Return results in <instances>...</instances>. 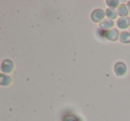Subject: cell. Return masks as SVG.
I'll return each instance as SVG.
<instances>
[{"label":"cell","mask_w":130,"mask_h":121,"mask_svg":"<svg viewBox=\"0 0 130 121\" xmlns=\"http://www.w3.org/2000/svg\"><path fill=\"white\" fill-rule=\"evenodd\" d=\"M127 6H128V10H129V11H130V1H129V2H128Z\"/></svg>","instance_id":"obj_13"},{"label":"cell","mask_w":130,"mask_h":121,"mask_svg":"<svg viewBox=\"0 0 130 121\" xmlns=\"http://www.w3.org/2000/svg\"><path fill=\"white\" fill-rule=\"evenodd\" d=\"M118 14H119L120 16H126L128 14V9L126 8V5H120L118 8Z\"/></svg>","instance_id":"obj_8"},{"label":"cell","mask_w":130,"mask_h":121,"mask_svg":"<svg viewBox=\"0 0 130 121\" xmlns=\"http://www.w3.org/2000/svg\"><path fill=\"white\" fill-rule=\"evenodd\" d=\"M119 40H120V42L125 44L130 43V33L126 32V31L122 32L119 36Z\"/></svg>","instance_id":"obj_6"},{"label":"cell","mask_w":130,"mask_h":121,"mask_svg":"<svg viewBox=\"0 0 130 121\" xmlns=\"http://www.w3.org/2000/svg\"><path fill=\"white\" fill-rule=\"evenodd\" d=\"M114 25V22L112 20H103V22L100 23V26H101L102 29H108L110 28H111L112 26Z\"/></svg>","instance_id":"obj_7"},{"label":"cell","mask_w":130,"mask_h":121,"mask_svg":"<svg viewBox=\"0 0 130 121\" xmlns=\"http://www.w3.org/2000/svg\"><path fill=\"white\" fill-rule=\"evenodd\" d=\"M0 83L2 85H8L11 83V78L4 74L0 75Z\"/></svg>","instance_id":"obj_9"},{"label":"cell","mask_w":130,"mask_h":121,"mask_svg":"<svg viewBox=\"0 0 130 121\" xmlns=\"http://www.w3.org/2000/svg\"><path fill=\"white\" fill-rule=\"evenodd\" d=\"M104 12L102 9H96L94 10V12L91 14V18H92V21H94V22H99L100 21H102L103 18H104Z\"/></svg>","instance_id":"obj_3"},{"label":"cell","mask_w":130,"mask_h":121,"mask_svg":"<svg viewBox=\"0 0 130 121\" xmlns=\"http://www.w3.org/2000/svg\"><path fill=\"white\" fill-rule=\"evenodd\" d=\"M114 71H115L116 75L117 76H123L125 75L126 71V66L124 62H117L115 64V67H114Z\"/></svg>","instance_id":"obj_1"},{"label":"cell","mask_w":130,"mask_h":121,"mask_svg":"<svg viewBox=\"0 0 130 121\" xmlns=\"http://www.w3.org/2000/svg\"><path fill=\"white\" fill-rule=\"evenodd\" d=\"M13 69V62L11 60H5L1 64V71L5 73H10Z\"/></svg>","instance_id":"obj_2"},{"label":"cell","mask_w":130,"mask_h":121,"mask_svg":"<svg viewBox=\"0 0 130 121\" xmlns=\"http://www.w3.org/2000/svg\"><path fill=\"white\" fill-rule=\"evenodd\" d=\"M118 37H119V32L115 29L106 31V34H105V38H107L110 41H115L118 38Z\"/></svg>","instance_id":"obj_4"},{"label":"cell","mask_w":130,"mask_h":121,"mask_svg":"<svg viewBox=\"0 0 130 121\" xmlns=\"http://www.w3.org/2000/svg\"><path fill=\"white\" fill-rule=\"evenodd\" d=\"M117 23L120 29H126L130 24V19L128 17H121L118 20Z\"/></svg>","instance_id":"obj_5"},{"label":"cell","mask_w":130,"mask_h":121,"mask_svg":"<svg viewBox=\"0 0 130 121\" xmlns=\"http://www.w3.org/2000/svg\"><path fill=\"white\" fill-rule=\"evenodd\" d=\"M106 15L110 20H112V19H116L117 18L118 13L112 8H109V9L106 10Z\"/></svg>","instance_id":"obj_10"},{"label":"cell","mask_w":130,"mask_h":121,"mask_svg":"<svg viewBox=\"0 0 130 121\" xmlns=\"http://www.w3.org/2000/svg\"><path fill=\"white\" fill-rule=\"evenodd\" d=\"M62 121H79V119H78L77 117H75L74 115H71V114H69V115L65 116V117H63Z\"/></svg>","instance_id":"obj_11"},{"label":"cell","mask_w":130,"mask_h":121,"mask_svg":"<svg viewBox=\"0 0 130 121\" xmlns=\"http://www.w3.org/2000/svg\"><path fill=\"white\" fill-rule=\"evenodd\" d=\"M106 4L108 5L109 6H110V7H117L118 5H119V1H117V0H115V1H111V0H108V1H106Z\"/></svg>","instance_id":"obj_12"}]
</instances>
